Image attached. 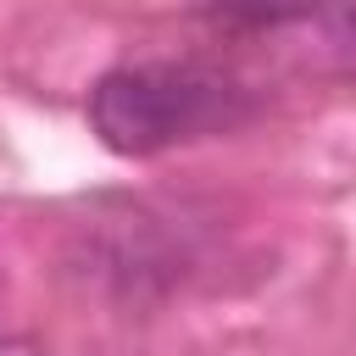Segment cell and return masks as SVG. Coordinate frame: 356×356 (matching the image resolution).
<instances>
[{
  "instance_id": "cell-3",
  "label": "cell",
  "mask_w": 356,
  "mask_h": 356,
  "mask_svg": "<svg viewBox=\"0 0 356 356\" xmlns=\"http://www.w3.org/2000/svg\"><path fill=\"white\" fill-rule=\"evenodd\" d=\"M195 11L211 28H228V33H267V28L300 22L306 0H195Z\"/></svg>"
},
{
  "instance_id": "cell-2",
  "label": "cell",
  "mask_w": 356,
  "mask_h": 356,
  "mask_svg": "<svg viewBox=\"0 0 356 356\" xmlns=\"http://www.w3.org/2000/svg\"><path fill=\"white\" fill-rule=\"evenodd\" d=\"M312 22V39H317V56L328 72H356V0H306V17Z\"/></svg>"
},
{
  "instance_id": "cell-4",
  "label": "cell",
  "mask_w": 356,
  "mask_h": 356,
  "mask_svg": "<svg viewBox=\"0 0 356 356\" xmlns=\"http://www.w3.org/2000/svg\"><path fill=\"white\" fill-rule=\"evenodd\" d=\"M0 356H44V345L28 334H0Z\"/></svg>"
},
{
  "instance_id": "cell-1",
  "label": "cell",
  "mask_w": 356,
  "mask_h": 356,
  "mask_svg": "<svg viewBox=\"0 0 356 356\" xmlns=\"http://www.w3.org/2000/svg\"><path fill=\"white\" fill-rule=\"evenodd\" d=\"M250 100L234 78L195 61H139L111 67L89 89V128L117 156H156L206 134L245 122Z\"/></svg>"
}]
</instances>
